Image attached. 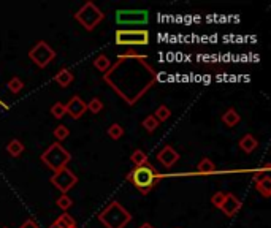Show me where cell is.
<instances>
[{"label":"cell","mask_w":271,"mask_h":228,"mask_svg":"<svg viewBox=\"0 0 271 228\" xmlns=\"http://www.w3.org/2000/svg\"><path fill=\"white\" fill-rule=\"evenodd\" d=\"M103 81L127 105H135L155 84L157 71L145 56L125 53L118 57L116 63H111Z\"/></svg>","instance_id":"1"},{"label":"cell","mask_w":271,"mask_h":228,"mask_svg":"<svg viewBox=\"0 0 271 228\" xmlns=\"http://www.w3.org/2000/svg\"><path fill=\"white\" fill-rule=\"evenodd\" d=\"M160 179H162V174L152 165H149V163L135 167L130 173L127 174V181L133 182V185L141 192L143 195L149 194V192L159 184Z\"/></svg>","instance_id":"2"},{"label":"cell","mask_w":271,"mask_h":228,"mask_svg":"<svg viewBox=\"0 0 271 228\" xmlns=\"http://www.w3.org/2000/svg\"><path fill=\"white\" fill-rule=\"evenodd\" d=\"M98 220L106 228H124L132 220V216L120 203L113 201L98 214Z\"/></svg>","instance_id":"3"},{"label":"cell","mask_w":271,"mask_h":228,"mask_svg":"<svg viewBox=\"0 0 271 228\" xmlns=\"http://www.w3.org/2000/svg\"><path fill=\"white\" fill-rule=\"evenodd\" d=\"M40 160L51 171L57 173V171L68 167V163L71 160V154L60 144V142H53V144L40 155Z\"/></svg>","instance_id":"4"},{"label":"cell","mask_w":271,"mask_h":228,"mask_svg":"<svg viewBox=\"0 0 271 228\" xmlns=\"http://www.w3.org/2000/svg\"><path fill=\"white\" fill-rule=\"evenodd\" d=\"M103 18H105V14L102 13V10L92 2H86L81 8L75 13V19L86 28V30H94Z\"/></svg>","instance_id":"5"},{"label":"cell","mask_w":271,"mask_h":228,"mask_svg":"<svg viewBox=\"0 0 271 228\" xmlns=\"http://www.w3.org/2000/svg\"><path fill=\"white\" fill-rule=\"evenodd\" d=\"M116 45L120 46H145L149 43V32L145 28L138 30H128V28H118L116 33Z\"/></svg>","instance_id":"6"},{"label":"cell","mask_w":271,"mask_h":228,"mask_svg":"<svg viewBox=\"0 0 271 228\" xmlns=\"http://www.w3.org/2000/svg\"><path fill=\"white\" fill-rule=\"evenodd\" d=\"M29 57L30 60L40 68L48 67V63H51L53 59L56 57V51L48 45L46 41H38L30 51H29Z\"/></svg>","instance_id":"7"},{"label":"cell","mask_w":271,"mask_h":228,"mask_svg":"<svg viewBox=\"0 0 271 228\" xmlns=\"http://www.w3.org/2000/svg\"><path fill=\"white\" fill-rule=\"evenodd\" d=\"M149 21V13L146 10H118L116 23L120 26H143Z\"/></svg>","instance_id":"8"},{"label":"cell","mask_w":271,"mask_h":228,"mask_svg":"<svg viewBox=\"0 0 271 228\" xmlns=\"http://www.w3.org/2000/svg\"><path fill=\"white\" fill-rule=\"evenodd\" d=\"M49 182H51L57 190H60L63 195V194H67L71 187H75L78 182V177L71 170L63 168L49 177Z\"/></svg>","instance_id":"9"},{"label":"cell","mask_w":271,"mask_h":228,"mask_svg":"<svg viewBox=\"0 0 271 228\" xmlns=\"http://www.w3.org/2000/svg\"><path fill=\"white\" fill-rule=\"evenodd\" d=\"M86 111H88L86 102L78 95H73L68 100V103H65V113L71 119H80Z\"/></svg>","instance_id":"10"},{"label":"cell","mask_w":271,"mask_h":228,"mask_svg":"<svg viewBox=\"0 0 271 228\" xmlns=\"http://www.w3.org/2000/svg\"><path fill=\"white\" fill-rule=\"evenodd\" d=\"M220 211H222L227 217H233L241 209V201L235 197L233 194H225L224 197V201L220 204Z\"/></svg>","instance_id":"11"},{"label":"cell","mask_w":271,"mask_h":228,"mask_svg":"<svg viewBox=\"0 0 271 228\" xmlns=\"http://www.w3.org/2000/svg\"><path fill=\"white\" fill-rule=\"evenodd\" d=\"M157 160H159L163 167L171 168L178 160H180V154H178L171 146H163L159 151V154H157Z\"/></svg>","instance_id":"12"},{"label":"cell","mask_w":271,"mask_h":228,"mask_svg":"<svg viewBox=\"0 0 271 228\" xmlns=\"http://www.w3.org/2000/svg\"><path fill=\"white\" fill-rule=\"evenodd\" d=\"M240 149L241 151H244L246 154H251L254 149L259 146V141L255 140V137L254 135H251V133H246L244 137H242L241 140H240Z\"/></svg>","instance_id":"13"},{"label":"cell","mask_w":271,"mask_h":228,"mask_svg":"<svg viewBox=\"0 0 271 228\" xmlns=\"http://www.w3.org/2000/svg\"><path fill=\"white\" fill-rule=\"evenodd\" d=\"M73 80H75V76L68 68H62L59 73L54 76V81L59 84L60 87H68V86L73 83Z\"/></svg>","instance_id":"14"},{"label":"cell","mask_w":271,"mask_h":228,"mask_svg":"<svg viewBox=\"0 0 271 228\" xmlns=\"http://www.w3.org/2000/svg\"><path fill=\"white\" fill-rule=\"evenodd\" d=\"M241 120V116L238 114L237 110L233 108H228L224 114H222V122L227 125V127H235Z\"/></svg>","instance_id":"15"},{"label":"cell","mask_w":271,"mask_h":228,"mask_svg":"<svg viewBox=\"0 0 271 228\" xmlns=\"http://www.w3.org/2000/svg\"><path fill=\"white\" fill-rule=\"evenodd\" d=\"M53 225L59 227V228H71V227H76V222H75V219L70 216V214L63 212L62 216H59L56 219V222Z\"/></svg>","instance_id":"16"},{"label":"cell","mask_w":271,"mask_h":228,"mask_svg":"<svg viewBox=\"0 0 271 228\" xmlns=\"http://www.w3.org/2000/svg\"><path fill=\"white\" fill-rule=\"evenodd\" d=\"M6 152L11 157H19L24 152V144L19 140H11L8 144H6Z\"/></svg>","instance_id":"17"},{"label":"cell","mask_w":271,"mask_h":228,"mask_svg":"<svg viewBox=\"0 0 271 228\" xmlns=\"http://www.w3.org/2000/svg\"><path fill=\"white\" fill-rule=\"evenodd\" d=\"M197 170L200 174H212L214 171H216V165H214V162L210 159H202L198 162Z\"/></svg>","instance_id":"18"},{"label":"cell","mask_w":271,"mask_h":228,"mask_svg":"<svg viewBox=\"0 0 271 228\" xmlns=\"http://www.w3.org/2000/svg\"><path fill=\"white\" fill-rule=\"evenodd\" d=\"M94 67L100 71H103V73H106V71L110 70L111 67V60H110V57L108 56H105V54H100L95 57V60H94Z\"/></svg>","instance_id":"19"},{"label":"cell","mask_w":271,"mask_h":228,"mask_svg":"<svg viewBox=\"0 0 271 228\" xmlns=\"http://www.w3.org/2000/svg\"><path fill=\"white\" fill-rule=\"evenodd\" d=\"M255 185H257V190H259L265 198H268L271 195V179H270V176L263 177V179L259 181V182H255Z\"/></svg>","instance_id":"20"},{"label":"cell","mask_w":271,"mask_h":228,"mask_svg":"<svg viewBox=\"0 0 271 228\" xmlns=\"http://www.w3.org/2000/svg\"><path fill=\"white\" fill-rule=\"evenodd\" d=\"M130 160L135 167H140V165H145V163H148V154L143 152L141 149H135V151L132 152L130 155Z\"/></svg>","instance_id":"21"},{"label":"cell","mask_w":271,"mask_h":228,"mask_svg":"<svg viewBox=\"0 0 271 228\" xmlns=\"http://www.w3.org/2000/svg\"><path fill=\"white\" fill-rule=\"evenodd\" d=\"M170 116H171V111H170L168 106H165V105H160L159 108L155 110V113H154V117L159 120V124L165 122L167 119H170Z\"/></svg>","instance_id":"22"},{"label":"cell","mask_w":271,"mask_h":228,"mask_svg":"<svg viewBox=\"0 0 271 228\" xmlns=\"http://www.w3.org/2000/svg\"><path fill=\"white\" fill-rule=\"evenodd\" d=\"M108 137L114 141H118L119 138H122V135H124V127L122 125H119V124H111L110 128H108Z\"/></svg>","instance_id":"23"},{"label":"cell","mask_w":271,"mask_h":228,"mask_svg":"<svg viewBox=\"0 0 271 228\" xmlns=\"http://www.w3.org/2000/svg\"><path fill=\"white\" fill-rule=\"evenodd\" d=\"M68 135H70V130H68V127L67 125H57L54 128V138L57 141H63V140H67L68 138Z\"/></svg>","instance_id":"24"},{"label":"cell","mask_w":271,"mask_h":228,"mask_svg":"<svg viewBox=\"0 0 271 228\" xmlns=\"http://www.w3.org/2000/svg\"><path fill=\"white\" fill-rule=\"evenodd\" d=\"M86 108H88L92 114H98L103 110V103H102V100L95 97V98H92L89 103H86Z\"/></svg>","instance_id":"25"},{"label":"cell","mask_w":271,"mask_h":228,"mask_svg":"<svg viewBox=\"0 0 271 228\" xmlns=\"http://www.w3.org/2000/svg\"><path fill=\"white\" fill-rule=\"evenodd\" d=\"M6 87L10 89V92H13V94H18V92H21L24 89V83L19 80V78H11V80L8 81V84H6Z\"/></svg>","instance_id":"26"},{"label":"cell","mask_w":271,"mask_h":228,"mask_svg":"<svg viewBox=\"0 0 271 228\" xmlns=\"http://www.w3.org/2000/svg\"><path fill=\"white\" fill-rule=\"evenodd\" d=\"M141 125L146 128V130L149 132V133H152L157 127H159V120H157L154 116H148V117H145V120L141 122Z\"/></svg>","instance_id":"27"},{"label":"cell","mask_w":271,"mask_h":228,"mask_svg":"<svg viewBox=\"0 0 271 228\" xmlns=\"http://www.w3.org/2000/svg\"><path fill=\"white\" fill-rule=\"evenodd\" d=\"M57 206H59L60 209L67 211V209L71 208V206H73V200H71L67 194H63V195H60L59 198H57Z\"/></svg>","instance_id":"28"},{"label":"cell","mask_w":271,"mask_h":228,"mask_svg":"<svg viewBox=\"0 0 271 228\" xmlns=\"http://www.w3.org/2000/svg\"><path fill=\"white\" fill-rule=\"evenodd\" d=\"M51 114L56 117V119H62L63 116H65V105L63 103H54L53 106H51Z\"/></svg>","instance_id":"29"},{"label":"cell","mask_w":271,"mask_h":228,"mask_svg":"<svg viewBox=\"0 0 271 228\" xmlns=\"http://www.w3.org/2000/svg\"><path fill=\"white\" fill-rule=\"evenodd\" d=\"M224 197H225V194L224 192H216L212 197H211V203H212V206L214 208H220V204H222V201H224Z\"/></svg>","instance_id":"30"},{"label":"cell","mask_w":271,"mask_h":228,"mask_svg":"<svg viewBox=\"0 0 271 228\" xmlns=\"http://www.w3.org/2000/svg\"><path fill=\"white\" fill-rule=\"evenodd\" d=\"M268 168H270V167H265V170H263V171H259V173H255V174H254V181L259 182V181L263 179V177H267V176H268Z\"/></svg>","instance_id":"31"},{"label":"cell","mask_w":271,"mask_h":228,"mask_svg":"<svg viewBox=\"0 0 271 228\" xmlns=\"http://www.w3.org/2000/svg\"><path fill=\"white\" fill-rule=\"evenodd\" d=\"M21 228H40L38 224H37V220H33V219H27L26 222H23V225H21Z\"/></svg>","instance_id":"32"},{"label":"cell","mask_w":271,"mask_h":228,"mask_svg":"<svg viewBox=\"0 0 271 228\" xmlns=\"http://www.w3.org/2000/svg\"><path fill=\"white\" fill-rule=\"evenodd\" d=\"M138 228H154L151 224H148V222H145V224H143V225H140Z\"/></svg>","instance_id":"33"},{"label":"cell","mask_w":271,"mask_h":228,"mask_svg":"<svg viewBox=\"0 0 271 228\" xmlns=\"http://www.w3.org/2000/svg\"><path fill=\"white\" fill-rule=\"evenodd\" d=\"M49 228H59V227H56V225H51V227H49Z\"/></svg>","instance_id":"34"},{"label":"cell","mask_w":271,"mask_h":228,"mask_svg":"<svg viewBox=\"0 0 271 228\" xmlns=\"http://www.w3.org/2000/svg\"><path fill=\"white\" fill-rule=\"evenodd\" d=\"M3 228H8V227H3Z\"/></svg>","instance_id":"35"},{"label":"cell","mask_w":271,"mask_h":228,"mask_svg":"<svg viewBox=\"0 0 271 228\" xmlns=\"http://www.w3.org/2000/svg\"><path fill=\"white\" fill-rule=\"evenodd\" d=\"M71 228H76V227H71Z\"/></svg>","instance_id":"36"}]
</instances>
